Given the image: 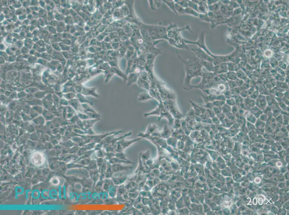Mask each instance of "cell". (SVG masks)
Instances as JSON below:
<instances>
[{"label":"cell","mask_w":289,"mask_h":215,"mask_svg":"<svg viewBox=\"0 0 289 215\" xmlns=\"http://www.w3.org/2000/svg\"><path fill=\"white\" fill-rule=\"evenodd\" d=\"M96 88H85V94L87 96H92L98 97L99 95L96 93Z\"/></svg>","instance_id":"cell-2"},{"label":"cell","mask_w":289,"mask_h":215,"mask_svg":"<svg viewBox=\"0 0 289 215\" xmlns=\"http://www.w3.org/2000/svg\"><path fill=\"white\" fill-rule=\"evenodd\" d=\"M32 160L35 165L42 166L44 162V157L40 154H37L32 157Z\"/></svg>","instance_id":"cell-1"}]
</instances>
